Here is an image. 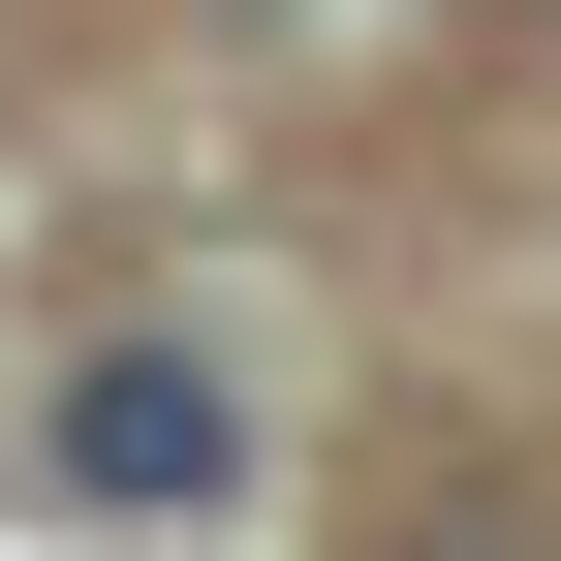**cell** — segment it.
Returning <instances> with one entry per match:
<instances>
[{
    "instance_id": "6da1fadb",
    "label": "cell",
    "mask_w": 561,
    "mask_h": 561,
    "mask_svg": "<svg viewBox=\"0 0 561 561\" xmlns=\"http://www.w3.org/2000/svg\"><path fill=\"white\" fill-rule=\"evenodd\" d=\"M32 468H62L94 530H187V500H250V405H219V343H62Z\"/></svg>"
},
{
    "instance_id": "7a4b0ae2",
    "label": "cell",
    "mask_w": 561,
    "mask_h": 561,
    "mask_svg": "<svg viewBox=\"0 0 561 561\" xmlns=\"http://www.w3.org/2000/svg\"><path fill=\"white\" fill-rule=\"evenodd\" d=\"M375 561H561V500H500V468H468V500H405Z\"/></svg>"
}]
</instances>
